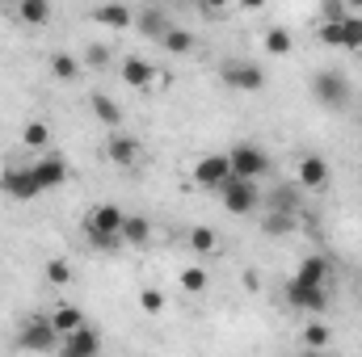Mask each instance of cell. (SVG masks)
I'll use <instances>...</instances> for the list:
<instances>
[{"mask_svg":"<svg viewBox=\"0 0 362 357\" xmlns=\"http://www.w3.org/2000/svg\"><path fill=\"white\" fill-rule=\"evenodd\" d=\"M110 160L118 164V169H135L139 160H144V147H139V139H131V135H110Z\"/></svg>","mask_w":362,"mask_h":357,"instance_id":"13","label":"cell"},{"mask_svg":"<svg viewBox=\"0 0 362 357\" xmlns=\"http://www.w3.org/2000/svg\"><path fill=\"white\" fill-rule=\"evenodd\" d=\"M152 240V223L144 214H127L122 223V244H148Z\"/></svg>","mask_w":362,"mask_h":357,"instance_id":"21","label":"cell"},{"mask_svg":"<svg viewBox=\"0 0 362 357\" xmlns=\"http://www.w3.org/2000/svg\"><path fill=\"white\" fill-rule=\"evenodd\" d=\"M262 206H270L274 214H299V206H303L299 181L295 185H274L270 193H262Z\"/></svg>","mask_w":362,"mask_h":357,"instance_id":"11","label":"cell"},{"mask_svg":"<svg viewBox=\"0 0 362 357\" xmlns=\"http://www.w3.org/2000/svg\"><path fill=\"white\" fill-rule=\"evenodd\" d=\"M181 290H185V294H202V290H206V269L185 265L181 269Z\"/></svg>","mask_w":362,"mask_h":357,"instance_id":"28","label":"cell"},{"mask_svg":"<svg viewBox=\"0 0 362 357\" xmlns=\"http://www.w3.org/2000/svg\"><path fill=\"white\" fill-rule=\"evenodd\" d=\"M114 63V51L105 47V42H89V51H85V68H110Z\"/></svg>","mask_w":362,"mask_h":357,"instance_id":"31","label":"cell"},{"mask_svg":"<svg viewBox=\"0 0 362 357\" xmlns=\"http://www.w3.org/2000/svg\"><path fill=\"white\" fill-rule=\"evenodd\" d=\"M299 357H329V353H325V349H303Z\"/></svg>","mask_w":362,"mask_h":357,"instance_id":"36","label":"cell"},{"mask_svg":"<svg viewBox=\"0 0 362 357\" xmlns=\"http://www.w3.org/2000/svg\"><path fill=\"white\" fill-rule=\"evenodd\" d=\"M337 47H346V51H362V17H346L341 25H337Z\"/></svg>","mask_w":362,"mask_h":357,"instance_id":"22","label":"cell"},{"mask_svg":"<svg viewBox=\"0 0 362 357\" xmlns=\"http://www.w3.org/2000/svg\"><path fill=\"white\" fill-rule=\"evenodd\" d=\"M47 320H51V328L59 332V341L85 328V315H81V307H72V303H64V307H55V311H51Z\"/></svg>","mask_w":362,"mask_h":357,"instance_id":"17","label":"cell"},{"mask_svg":"<svg viewBox=\"0 0 362 357\" xmlns=\"http://www.w3.org/2000/svg\"><path fill=\"white\" fill-rule=\"evenodd\" d=\"M139 30H144L148 38H156V42H160V38L173 30V21H169V13H165V8H156V4H152V8H144V13H139Z\"/></svg>","mask_w":362,"mask_h":357,"instance_id":"19","label":"cell"},{"mask_svg":"<svg viewBox=\"0 0 362 357\" xmlns=\"http://www.w3.org/2000/svg\"><path fill=\"white\" fill-rule=\"evenodd\" d=\"M228 164H232V177H240V181H257V177L270 173V156H266L257 143L232 147V152H228Z\"/></svg>","mask_w":362,"mask_h":357,"instance_id":"2","label":"cell"},{"mask_svg":"<svg viewBox=\"0 0 362 357\" xmlns=\"http://www.w3.org/2000/svg\"><path fill=\"white\" fill-rule=\"evenodd\" d=\"M47 282L51 286H68L72 282V265L68 261H47Z\"/></svg>","mask_w":362,"mask_h":357,"instance_id":"34","label":"cell"},{"mask_svg":"<svg viewBox=\"0 0 362 357\" xmlns=\"http://www.w3.org/2000/svg\"><path fill=\"white\" fill-rule=\"evenodd\" d=\"M189 248H194V253H215L219 240H215L211 227H194V231H189Z\"/></svg>","mask_w":362,"mask_h":357,"instance_id":"30","label":"cell"},{"mask_svg":"<svg viewBox=\"0 0 362 357\" xmlns=\"http://www.w3.org/2000/svg\"><path fill=\"white\" fill-rule=\"evenodd\" d=\"M81 68H85V63H81L76 55H64V51H59V55H51V76H55V80H76V76H81Z\"/></svg>","mask_w":362,"mask_h":357,"instance_id":"25","label":"cell"},{"mask_svg":"<svg viewBox=\"0 0 362 357\" xmlns=\"http://www.w3.org/2000/svg\"><path fill=\"white\" fill-rule=\"evenodd\" d=\"M291 282L295 286H329V261L325 257H303Z\"/></svg>","mask_w":362,"mask_h":357,"instance_id":"16","label":"cell"},{"mask_svg":"<svg viewBox=\"0 0 362 357\" xmlns=\"http://www.w3.org/2000/svg\"><path fill=\"white\" fill-rule=\"evenodd\" d=\"M329 185V160L325 156H303L299 160V189H325Z\"/></svg>","mask_w":362,"mask_h":357,"instance_id":"15","label":"cell"},{"mask_svg":"<svg viewBox=\"0 0 362 357\" xmlns=\"http://www.w3.org/2000/svg\"><path fill=\"white\" fill-rule=\"evenodd\" d=\"M0 193H8L13 202H34L42 189H38V181L30 169H8L4 177H0Z\"/></svg>","mask_w":362,"mask_h":357,"instance_id":"9","label":"cell"},{"mask_svg":"<svg viewBox=\"0 0 362 357\" xmlns=\"http://www.w3.org/2000/svg\"><path fill=\"white\" fill-rule=\"evenodd\" d=\"M30 173L38 181V189H55V185L68 181V160H64V156H42V160L30 164Z\"/></svg>","mask_w":362,"mask_h":357,"instance_id":"12","label":"cell"},{"mask_svg":"<svg viewBox=\"0 0 362 357\" xmlns=\"http://www.w3.org/2000/svg\"><path fill=\"white\" fill-rule=\"evenodd\" d=\"M262 227H266V236H291V231H295V214H274L270 210Z\"/></svg>","mask_w":362,"mask_h":357,"instance_id":"32","label":"cell"},{"mask_svg":"<svg viewBox=\"0 0 362 357\" xmlns=\"http://www.w3.org/2000/svg\"><path fill=\"white\" fill-rule=\"evenodd\" d=\"M350 17V4H341V0H325L320 4V25H341Z\"/></svg>","mask_w":362,"mask_h":357,"instance_id":"29","label":"cell"},{"mask_svg":"<svg viewBox=\"0 0 362 357\" xmlns=\"http://www.w3.org/2000/svg\"><path fill=\"white\" fill-rule=\"evenodd\" d=\"M89 105H93V114H97V122H101V126H110V131H114V126L122 122V109H118V101H114V97H105V92H93Z\"/></svg>","mask_w":362,"mask_h":357,"instance_id":"20","label":"cell"},{"mask_svg":"<svg viewBox=\"0 0 362 357\" xmlns=\"http://www.w3.org/2000/svg\"><path fill=\"white\" fill-rule=\"evenodd\" d=\"M47 139H51V126H47V122H30V126L21 131V143H25V147H34V152H42V147H47Z\"/></svg>","mask_w":362,"mask_h":357,"instance_id":"27","label":"cell"},{"mask_svg":"<svg viewBox=\"0 0 362 357\" xmlns=\"http://www.w3.org/2000/svg\"><path fill=\"white\" fill-rule=\"evenodd\" d=\"M17 17L30 21V25H47V21H51V4H47V0H21V4H17Z\"/></svg>","mask_w":362,"mask_h":357,"instance_id":"24","label":"cell"},{"mask_svg":"<svg viewBox=\"0 0 362 357\" xmlns=\"http://www.w3.org/2000/svg\"><path fill=\"white\" fill-rule=\"evenodd\" d=\"M118 72H122V80H127L131 89H152V80H156V68H152L148 59H139V55H127Z\"/></svg>","mask_w":362,"mask_h":357,"instance_id":"14","label":"cell"},{"mask_svg":"<svg viewBox=\"0 0 362 357\" xmlns=\"http://www.w3.org/2000/svg\"><path fill=\"white\" fill-rule=\"evenodd\" d=\"M219 76H223L228 89H240V92H257L266 85V72H262L257 63H245V59H228V63L219 68Z\"/></svg>","mask_w":362,"mask_h":357,"instance_id":"5","label":"cell"},{"mask_svg":"<svg viewBox=\"0 0 362 357\" xmlns=\"http://www.w3.org/2000/svg\"><path fill=\"white\" fill-rule=\"evenodd\" d=\"M59 357H101V337H97V328H81V332H72V337H64L59 341Z\"/></svg>","mask_w":362,"mask_h":357,"instance_id":"10","label":"cell"},{"mask_svg":"<svg viewBox=\"0 0 362 357\" xmlns=\"http://www.w3.org/2000/svg\"><path fill=\"white\" fill-rule=\"evenodd\" d=\"M291 47H295V42H291L286 30H266V51H270V55H291Z\"/></svg>","mask_w":362,"mask_h":357,"instance_id":"33","label":"cell"},{"mask_svg":"<svg viewBox=\"0 0 362 357\" xmlns=\"http://www.w3.org/2000/svg\"><path fill=\"white\" fill-rule=\"evenodd\" d=\"M286 303L291 307H299V311H308V315H320L325 307H329V286H286Z\"/></svg>","mask_w":362,"mask_h":357,"instance_id":"8","label":"cell"},{"mask_svg":"<svg viewBox=\"0 0 362 357\" xmlns=\"http://www.w3.org/2000/svg\"><path fill=\"white\" fill-rule=\"evenodd\" d=\"M93 21L105 25V30H127L135 21V13L127 4H101V8H93Z\"/></svg>","mask_w":362,"mask_h":357,"instance_id":"18","label":"cell"},{"mask_svg":"<svg viewBox=\"0 0 362 357\" xmlns=\"http://www.w3.org/2000/svg\"><path fill=\"white\" fill-rule=\"evenodd\" d=\"M312 92H316V101H320V105H329V109H341V105L350 101V80H346L341 72H316Z\"/></svg>","mask_w":362,"mask_h":357,"instance_id":"6","label":"cell"},{"mask_svg":"<svg viewBox=\"0 0 362 357\" xmlns=\"http://www.w3.org/2000/svg\"><path fill=\"white\" fill-rule=\"evenodd\" d=\"M194 181L202 185V189H223L228 181H232V164H228V152H215V156H202L194 169Z\"/></svg>","mask_w":362,"mask_h":357,"instance_id":"7","label":"cell"},{"mask_svg":"<svg viewBox=\"0 0 362 357\" xmlns=\"http://www.w3.org/2000/svg\"><path fill=\"white\" fill-rule=\"evenodd\" d=\"M219 198H223V210H228V214H253V210L262 206L257 181H240V177L228 181V185L219 189Z\"/></svg>","mask_w":362,"mask_h":357,"instance_id":"4","label":"cell"},{"mask_svg":"<svg viewBox=\"0 0 362 357\" xmlns=\"http://www.w3.org/2000/svg\"><path fill=\"white\" fill-rule=\"evenodd\" d=\"M122 223H127V214L114 202H101L97 210H89V219H85V236H89L93 248L114 253V248H122Z\"/></svg>","mask_w":362,"mask_h":357,"instance_id":"1","label":"cell"},{"mask_svg":"<svg viewBox=\"0 0 362 357\" xmlns=\"http://www.w3.org/2000/svg\"><path fill=\"white\" fill-rule=\"evenodd\" d=\"M139 307H144L148 315H156V311H165V294H160V290H144V294H139Z\"/></svg>","mask_w":362,"mask_h":357,"instance_id":"35","label":"cell"},{"mask_svg":"<svg viewBox=\"0 0 362 357\" xmlns=\"http://www.w3.org/2000/svg\"><path fill=\"white\" fill-rule=\"evenodd\" d=\"M17 345H21L25 353H55V349H59V332L51 328L47 315H38V320H25V324H21Z\"/></svg>","mask_w":362,"mask_h":357,"instance_id":"3","label":"cell"},{"mask_svg":"<svg viewBox=\"0 0 362 357\" xmlns=\"http://www.w3.org/2000/svg\"><path fill=\"white\" fill-rule=\"evenodd\" d=\"M160 47H165L169 55H189V51H194V34H185V30H177V25H173V30L160 38Z\"/></svg>","mask_w":362,"mask_h":357,"instance_id":"26","label":"cell"},{"mask_svg":"<svg viewBox=\"0 0 362 357\" xmlns=\"http://www.w3.org/2000/svg\"><path fill=\"white\" fill-rule=\"evenodd\" d=\"M299 337H303V349H329V341H333L329 324H320V320H308Z\"/></svg>","mask_w":362,"mask_h":357,"instance_id":"23","label":"cell"}]
</instances>
